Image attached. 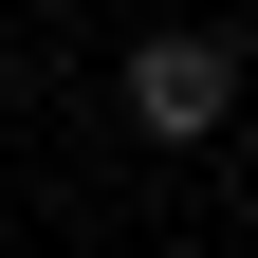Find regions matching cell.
I'll use <instances>...</instances> for the list:
<instances>
[{"label": "cell", "instance_id": "obj_1", "mask_svg": "<svg viewBox=\"0 0 258 258\" xmlns=\"http://www.w3.org/2000/svg\"><path fill=\"white\" fill-rule=\"evenodd\" d=\"M129 129H148V148H203V129L221 111H240V37H184V19H166V37H129Z\"/></svg>", "mask_w": 258, "mask_h": 258}]
</instances>
